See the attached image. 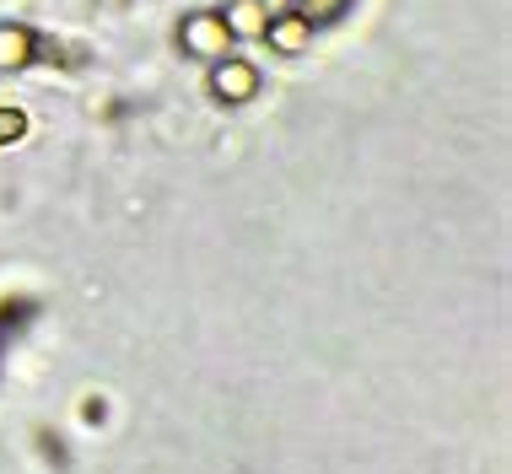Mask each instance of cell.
Returning a JSON list of instances; mask_svg holds the SVG:
<instances>
[{
    "label": "cell",
    "instance_id": "cell-4",
    "mask_svg": "<svg viewBox=\"0 0 512 474\" xmlns=\"http://www.w3.org/2000/svg\"><path fill=\"white\" fill-rule=\"evenodd\" d=\"M259 38H270V49H281V54H302V49L313 44V27L302 22L297 11H286V17H270Z\"/></svg>",
    "mask_w": 512,
    "mask_h": 474
},
{
    "label": "cell",
    "instance_id": "cell-2",
    "mask_svg": "<svg viewBox=\"0 0 512 474\" xmlns=\"http://www.w3.org/2000/svg\"><path fill=\"white\" fill-rule=\"evenodd\" d=\"M33 60H65L54 38H38L22 22H0V71H27Z\"/></svg>",
    "mask_w": 512,
    "mask_h": 474
},
{
    "label": "cell",
    "instance_id": "cell-6",
    "mask_svg": "<svg viewBox=\"0 0 512 474\" xmlns=\"http://www.w3.org/2000/svg\"><path fill=\"white\" fill-rule=\"evenodd\" d=\"M292 11L308 27H329V22H340L345 11H351V0H292Z\"/></svg>",
    "mask_w": 512,
    "mask_h": 474
},
{
    "label": "cell",
    "instance_id": "cell-5",
    "mask_svg": "<svg viewBox=\"0 0 512 474\" xmlns=\"http://www.w3.org/2000/svg\"><path fill=\"white\" fill-rule=\"evenodd\" d=\"M221 22L232 27V38H259L265 33V6H259V0H232L227 11H221Z\"/></svg>",
    "mask_w": 512,
    "mask_h": 474
},
{
    "label": "cell",
    "instance_id": "cell-3",
    "mask_svg": "<svg viewBox=\"0 0 512 474\" xmlns=\"http://www.w3.org/2000/svg\"><path fill=\"white\" fill-rule=\"evenodd\" d=\"M254 92H259V71L248 60H232L227 54V60L211 65V97L216 103H248Z\"/></svg>",
    "mask_w": 512,
    "mask_h": 474
},
{
    "label": "cell",
    "instance_id": "cell-1",
    "mask_svg": "<svg viewBox=\"0 0 512 474\" xmlns=\"http://www.w3.org/2000/svg\"><path fill=\"white\" fill-rule=\"evenodd\" d=\"M178 44H184V54H195V60H227L232 49V27L221 22V11H195V17L178 22Z\"/></svg>",
    "mask_w": 512,
    "mask_h": 474
},
{
    "label": "cell",
    "instance_id": "cell-7",
    "mask_svg": "<svg viewBox=\"0 0 512 474\" xmlns=\"http://www.w3.org/2000/svg\"><path fill=\"white\" fill-rule=\"evenodd\" d=\"M27 318H33V302H0V356H6V345L27 329Z\"/></svg>",
    "mask_w": 512,
    "mask_h": 474
},
{
    "label": "cell",
    "instance_id": "cell-8",
    "mask_svg": "<svg viewBox=\"0 0 512 474\" xmlns=\"http://www.w3.org/2000/svg\"><path fill=\"white\" fill-rule=\"evenodd\" d=\"M27 135V114L22 108H0V146H17Z\"/></svg>",
    "mask_w": 512,
    "mask_h": 474
}]
</instances>
